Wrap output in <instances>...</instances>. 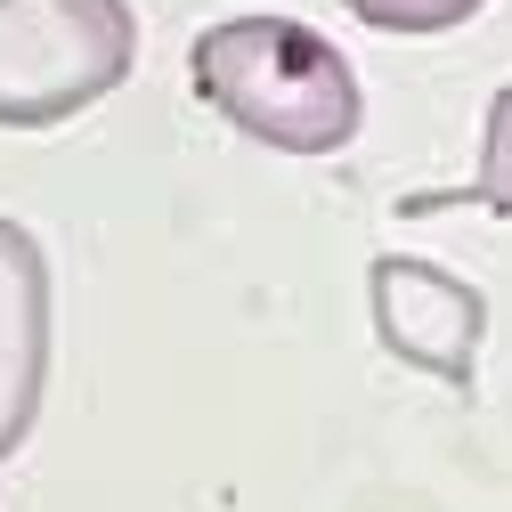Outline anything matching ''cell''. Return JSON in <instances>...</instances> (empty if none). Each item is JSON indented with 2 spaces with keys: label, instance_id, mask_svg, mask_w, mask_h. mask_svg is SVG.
Masks as SVG:
<instances>
[{
  "label": "cell",
  "instance_id": "cell-1",
  "mask_svg": "<svg viewBox=\"0 0 512 512\" xmlns=\"http://www.w3.org/2000/svg\"><path fill=\"white\" fill-rule=\"evenodd\" d=\"M196 98L277 155H334L358 139V74L301 17H228L187 57Z\"/></svg>",
  "mask_w": 512,
  "mask_h": 512
},
{
  "label": "cell",
  "instance_id": "cell-2",
  "mask_svg": "<svg viewBox=\"0 0 512 512\" xmlns=\"http://www.w3.org/2000/svg\"><path fill=\"white\" fill-rule=\"evenodd\" d=\"M139 66L131 0H0V131H49Z\"/></svg>",
  "mask_w": 512,
  "mask_h": 512
},
{
  "label": "cell",
  "instance_id": "cell-3",
  "mask_svg": "<svg viewBox=\"0 0 512 512\" xmlns=\"http://www.w3.org/2000/svg\"><path fill=\"white\" fill-rule=\"evenodd\" d=\"M366 301H374V334L391 358H407L439 382H472V358H480V334H488L480 285H464L439 261H415V252H382L366 269Z\"/></svg>",
  "mask_w": 512,
  "mask_h": 512
},
{
  "label": "cell",
  "instance_id": "cell-4",
  "mask_svg": "<svg viewBox=\"0 0 512 512\" xmlns=\"http://www.w3.org/2000/svg\"><path fill=\"white\" fill-rule=\"evenodd\" d=\"M49 382V261L33 228L0 220V464L25 447Z\"/></svg>",
  "mask_w": 512,
  "mask_h": 512
},
{
  "label": "cell",
  "instance_id": "cell-5",
  "mask_svg": "<svg viewBox=\"0 0 512 512\" xmlns=\"http://www.w3.org/2000/svg\"><path fill=\"white\" fill-rule=\"evenodd\" d=\"M464 204L512 220V82L488 98V139H480V171H472V187H464Z\"/></svg>",
  "mask_w": 512,
  "mask_h": 512
},
{
  "label": "cell",
  "instance_id": "cell-6",
  "mask_svg": "<svg viewBox=\"0 0 512 512\" xmlns=\"http://www.w3.org/2000/svg\"><path fill=\"white\" fill-rule=\"evenodd\" d=\"M342 9L374 33H456L464 17H480L488 0H342Z\"/></svg>",
  "mask_w": 512,
  "mask_h": 512
}]
</instances>
